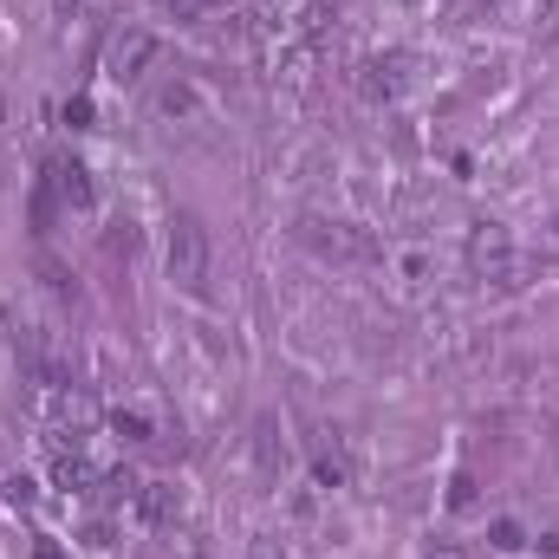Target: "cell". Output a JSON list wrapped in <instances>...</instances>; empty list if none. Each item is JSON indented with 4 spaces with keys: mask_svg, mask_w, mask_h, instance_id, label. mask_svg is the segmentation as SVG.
I'll list each match as a JSON object with an SVG mask.
<instances>
[{
    "mask_svg": "<svg viewBox=\"0 0 559 559\" xmlns=\"http://www.w3.org/2000/svg\"><path fill=\"white\" fill-rule=\"evenodd\" d=\"M429 559H468V554H462V547H436Z\"/></svg>",
    "mask_w": 559,
    "mask_h": 559,
    "instance_id": "obj_14",
    "label": "cell"
},
{
    "mask_svg": "<svg viewBox=\"0 0 559 559\" xmlns=\"http://www.w3.org/2000/svg\"><path fill=\"white\" fill-rule=\"evenodd\" d=\"M156 59V39L143 33V26H124V33H111V46H105V72L118 79V85H131L143 79V66Z\"/></svg>",
    "mask_w": 559,
    "mask_h": 559,
    "instance_id": "obj_2",
    "label": "cell"
},
{
    "mask_svg": "<svg viewBox=\"0 0 559 559\" xmlns=\"http://www.w3.org/2000/svg\"><path fill=\"white\" fill-rule=\"evenodd\" d=\"M508 254V235L495 228V222H481V235H475V267H488V261H501Z\"/></svg>",
    "mask_w": 559,
    "mask_h": 559,
    "instance_id": "obj_7",
    "label": "cell"
},
{
    "mask_svg": "<svg viewBox=\"0 0 559 559\" xmlns=\"http://www.w3.org/2000/svg\"><path fill=\"white\" fill-rule=\"evenodd\" d=\"M33 228H39V235L52 228V176H46V182L33 189Z\"/></svg>",
    "mask_w": 559,
    "mask_h": 559,
    "instance_id": "obj_9",
    "label": "cell"
},
{
    "mask_svg": "<svg viewBox=\"0 0 559 559\" xmlns=\"http://www.w3.org/2000/svg\"><path fill=\"white\" fill-rule=\"evenodd\" d=\"M66 124L85 131V124H92V98H72V105H66Z\"/></svg>",
    "mask_w": 559,
    "mask_h": 559,
    "instance_id": "obj_10",
    "label": "cell"
},
{
    "mask_svg": "<svg viewBox=\"0 0 559 559\" xmlns=\"http://www.w3.org/2000/svg\"><path fill=\"white\" fill-rule=\"evenodd\" d=\"M138 508H143V521H156V527L176 514V501H169V488H163V481H143V488H138Z\"/></svg>",
    "mask_w": 559,
    "mask_h": 559,
    "instance_id": "obj_6",
    "label": "cell"
},
{
    "mask_svg": "<svg viewBox=\"0 0 559 559\" xmlns=\"http://www.w3.org/2000/svg\"><path fill=\"white\" fill-rule=\"evenodd\" d=\"M169 7H176V13H202L209 0H169Z\"/></svg>",
    "mask_w": 559,
    "mask_h": 559,
    "instance_id": "obj_13",
    "label": "cell"
},
{
    "mask_svg": "<svg viewBox=\"0 0 559 559\" xmlns=\"http://www.w3.org/2000/svg\"><path fill=\"white\" fill-rule=\"evenodd\" d=\"M52 189H59V195H66L72 209H85V202H92V176H85V163L59 156V163H52Z\"/></svg>",
    "mask_w": 559,
    "mask_h": 559,
    "instance_id": "obj_4",
    "label": "cell"
},
{
    "mask_svg": "<svg viewBox=\"0 0 559 559\" xmlns=\"http://www.w3.org/2000/svg\"><path fill=\"white\" fill-rule=\"evenodd\" d=\"M248 559H280V554H274V547H267V540H261V547H254V554H248Z\"/></svg>",
    "mask_w": 559,
    "mask_h": 559,
    "instance_id": "obj_15",
    "label": "cell"
},
{
    "mask_svg": "<svg viewBox=\"0 0 559 559\" xmlns=\"http://www.w3.org/2000/svg\"><path fill=\"white\" fill-rule=\"evenodd\" d=\"M33 559H66V554H59V540H33Z\"/></svg>",
    "mask_w": 559,
    "mask_h": 559,
    "instance_id": "obj_12",
    "label": "cell"
},
{
    "mask_svg": "<svg viewBox=\"0 0 559 559\" xmlns=\"http://www.w3.org/2000/svg\"><path fill=\"white\" fill-rule=\"evenodd\" d=\"M52 7H59V13H72V7H79V0H52Z\"/></svg>",
    "mask_w": 559,
    "mask_h": 559,
    "instance_id": "obj_16",
    "label": "cell"
},
{
    "mask_svg": "<svg viewBox=\"0 0 559 559\" xmlns=\"http://www.w3.org/2000/svg\"><path fill=\"white\" fill-rule=\"evenodd\" d=\"M169 280L176 286H202L209 280V228L195 215H176L169 222Z\"/></svg>",
    "mask_w": 559,
    "mask_h": 559,
    "instance_id": "obj_1",
    "label": "cell"
},
{
    "mask_svg": "<svg viewBox=\"0 0 559 559\" xmlns=\"http://www.w3.org/2000/svg\"><path fill=\"white\" fill-rule=\"evenodd\" d=\"M495 547H521V527L514 521H495Z\"/></svg>",
    "mask_w": 559,
    "mask_h": 559,
    "instance_id": "obj_11",
    "label": "cell"
},
{
    "mask_svg": "<svg viewBox=\"0 0 559 559\" xmlns=\"http://www.w3.org/2000/svg\"><path fill=\"white\" fill-rule=\"evenodd\" d=\"M306 241L325 248V254H352V261H358V254H378V241L358 235L352 222H306Z\"/></svg>",
    "mask_w": 559,
    "mask_h": 559,
    "instance_id": "obj_3",
    "label": "cell"
},
{
    "mask_svg": "<svg viewBox=\"0 0 559 559\" xmlns=\"http://www.w3.org/2000/svg\"><path fill=\"white\" fill-rule=\"evenodd\" d=\"M52 481H59L66 495H85V488H92V468H85V455H79V449H59V462H52Z\"/></svg>",
    "mask_w": 559,
    "mask_h": 559,
    "instance_id": "obj_5",
    "label": "cell"
},
{
    "mask_svg": "<svg viewBox=\"0 0 559 559\" xmlns=\"http://www.w3.org/2000/svg\"><path fill=\"white\" fill-rule=\"evenodd\" d=\"M254 449H261V468H267V475H280V462H286V449H280L274 423H261V442H254Z\"/></svg>",
    "mask_w": 559,
    "mask_h": 559,
    "instance_id": "obj_8",
    "label": "cell"
}]
</instances>
